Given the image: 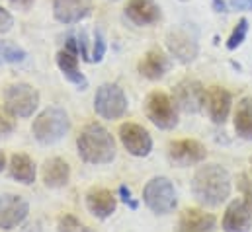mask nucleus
<instances>
[{
	"mask_svg": "<svg viewBox=\"0 0 252 232\" xmlns=\"http://www.w3.org/2000/svg\"><path fill=\"white\" fill-rule=\"evenodd\" d=\"M14 131V123L8 119V117H4L0 114V135H6V133H12Z\"/></svg>",
	"mask_w": 252,
	"mask_h": 232,
	"instance_id": "nucleus-30",
	"label": "nucleus"
},
{
	"mask_svg": "<svg viewBox=\"0 0 252 232\" xmlns=\"http://www.w3.org/2000/svg\"><path fill=\"white\" fill-rule=\"evenodd\" d=\"M70 129L66 112L61 108H47L33 119L32 133L41 145H55L63 139Z\"/></svg>",
	"mask_w": 252,
	"mask_h": 232,
	"instance_id": "nucleus-3",
	"label": "nucleus"
},
{
	"mask_svg": "<svg viewBox=\"0 0 252 232\" xmlns=\"http://www.w3.org/2000/svg\"><path fill=\"white\" fill-rule=\"evenodd\" d=\"M143 201L157 215H168L178 205L176 189H174L172 181L168 177H164V175H157V177H153L145 185V189H143Z\"/></svg>",
	"mask_w": 252,
	"mask_h": 232,
	"instance_id": "nucleus-4",
	"label": "nucleus"
},
{
	"mask_svg": "<svg viewBox=\"0 0 252 232\" xmlns=\"http://www.w3.org/2000/svg\"><path fill=\"white\" fill-rule=\"evenodd\" d=\"M4 164H6V158H4V154L0 152V172H2V168H4Z\"/></svg>",
	"mask_w": 252,
	"mask_h": 232,
	"instance_id": "nucleus-34",
	"label": "nucleus"
},
{
	"mask_svg": "<svg viewBox=\"0 0 252 232\" xmlns=\"http://www.w3.org/2000/svg\"><path fill=\"white\" fill-rule=\"evenodd\" d=\"M57 64L68 82H72L80 90H84L88 86V80L80 72V66H78V43L74 37H68L64 43V49L57 53Z\"/></svg>",
	"mask_w": 252,
	"mask_h": 232,
	"instance_id": "nucleus-12",
	"label": "nucleus"
},
{
	"mask_svg": "<svg viewBox=\"0 0 252 232\" xmlns=\"http://www.w3.org/2000/svg\"><path fill=\"white\" fill-rule=\"evenodd\" d=\"M39 106V94L33 86L18 82L6 90V110L14 117H32Z\"/></svg>",
	"mask_w": 252,
	"mask_h": 232,
	"instance_id": "nucleus-7",
	"label": "nucleus"
},
{
	"mask_svg": "<svg viewBox=\"0 0 252 232\" xmlns=\"http://www.w3.org/2000/svg\"><path fill=\"white\" fill-rule=\"evenodd\" d=\"M227 8L229 10H235V12H251L252 0H229L227 2Z\"/></svg>",
	"mask_w": 252,
	"mask_h": 232,
	"instance_id": "nucleus-29",
	"label": "nucleus"
},
{
	"mask_svg": "<svg viewBox=\"0 0 252 232\" xmlns=\"http://www.w3.org/2000/svg\"><path fill=\"white\" fill-rule=\"evenodd\" d=\"M86 207L96 219H108L116 213L118 201L110 189L98 187V189H90L86 193Z\"/></svg>",
	"mask_w": 252,
	"mask_h": 232,
	"instance_id": "nucleus-19",
	"label": "nucleus"
},
{
	"mask_svg": "<svg viewBox=\"0 0 252 232\" xmlns=\"http://www.w3.org/2000/svg\"><path fill=\"white\" fill-rule=\"evenodd\" d=\"M33 2H35V0H10V4H12V6H16V8H22V10H28V8H32V6H33Z\"/></svg>",
	"mask_w": 252,
	"mask_h": 232,
	"instance_id": "nucleus-32",
	"label": "nucleus"
},
{
	"mask_svg": "<svg viewBox=\"0 0 252 232\" xmlns=\"http://www.w3.org/2000/svg\"><path fill=\"white\" fill-rule=\"evenodd\" d=\"M235 131L241 139L252 141V98H243L237 104Z\"/></svg>",
	"mask_w": 252,
	"mask_h": 232,
	"instance_id": "nucleus-23",
	"label": "nucleus"
},
{
	"mask_svg": "<svg viewBox=\"0 0 252 232\" xmlns=\"http://www.w3.org/2000/svg\"><path fill=\"white\" fill-rule=\"evenodd\" d=\"M247 33H249V20H247V18H241L239 24L235 26L231 37L227 39V49H229V51H235L237 47H241L243 41L247 39Z\"/></svg>",
	"mask_w": 252,
	"mask_h": 232,
	"instance_id": "nucleus-25",
	"label": "nucleus"
},
{
	"mask_svg": "<svg viewBox=\"0 0 252 232\" xmlns=\"http://www.w3.org/2000/svg\"><path fill=\"white\" fill-rule=\"evenodd\" d=\"M166 47H168L172 57L178 58L184 64H188L199 53L197 33L188 26H178L166 33Z\"/></svg>",
	"mask_w": 252,
	"mask_h": 232,
	"instance_id": "nucleus-8",
	"label": "nucleus"
},
{
	"mask_svg": "<svg viewBox=\"0 0 252 232\" xmlns=\"http://www.w3.org/2000/svg\"><path fill=\"white\" fill-rule=\"evenodd\" d=\"M10 175L26 185L35 181V164L26 154H14L10 158Z\"/></svg>",
	"mask_w": 252,
	"mask_h": 232,
	"instance_id": "nucleus-22",
	"label": "nucleus"
},
{
	"mask_svg": "<svg viewBox=\"0 0 252 232\" xmlns=\"http://www.w3.org/2000/svg\"><path fill=\"white\" fill-rule=\"evenodd\" d=\"M30 213V205L22 195L2 193L0 195V231L18 229Z\"/></svg>",
	"mask_w": 252,
	"mask_h": 232,
	"instance_id": "nucleus-10",
	"label": "nucleus"
},
{
	"mask_svg": "<svg viewBox=\"0 0 252 232\" xmlns=\"http://www.w3.org/2000/svg\"><path fill=\"white\" fill-rule=\"evenodd\" d=\"M94 110L102 119H120L127 112V98L118 84H102L94 96Z\"/></svg>",
	"mask_w": 252,
	"mask_h": 232,
	"instance_id": "nucleus-6",
	"label": "nucleus"
},
{
	"mask_svg": "<svg viewBox=\"0 0 252 232\" xmlns=\"http://www.w3.org/2000/svg\"><path fill=\"white\" fill-rule=\"evenodd\" d=\"M231 175L219 164H205L197 168L191 179V193L197 203L205 207H217L231 195Z\"/></svg>",
	"mask_w": 252,
	"mask_h": 232,
	"instance_id": "nucleus-1",
	"label": "nucleus"
},
{
	"mask_svg": "<svg viewBox=\"0 0 252 232\" xmlns=\"http://www.w3.org/2000/svg\"><path fill=\"white\" fill-rule=\"evenodd\" d=\"M225 232H251L252 229V207L247 201H233L223 215Z\"/></svg>",
	"mask_w": 252,
	"mask_h": 232,
	"instance_id": "nucleus-14",
	"label": "nucleus"
},
{
	"mask_svg": "<svg viewBox=\"0 0 252 232\" xmlns=\"http://www.w3.org/2000/svg\"><path fill=\"white\" fill-rule=\"evenodd\" d=\"M12 26H14V18L10 16V12H8V10H4V8L0 6V33L10 31V29H12Z\"/></svg>",
	"mask_w": 252,
	"mask_h": 232,
	"instance_id": "nucleus-28",
	"label": "nucleus"
},
{
	"mask_svg": "<svg viewBox=\"0 0 252 232\" xmlns=\"http://www.w3.org/2000/svg\"><path fill=\"white\" fill-rule=\"evenodd\" d=\"M70 177V166L63 158H49L43 164V183L47 187H64Z\"/></svg>",
	"mask_w": 252,
	"mask_h": 232,
	"instance_id": "nucleus-21",
	"label": "nucleus"
},
{
	"mask_svg": "<svg viewBox=\"0 0 252 232\" xmlns=\"http://www.w3.org/2000/svg\"><path fill=\"white\" fill-rule=\"evenodd\" d=\"M26 58V51L12 43V41H0V64H14L22 62Z\"/></svg>",
	"mask_w": 252,
	"mask_h": 232,
	"instance_id": "nucleus-24",
	"label": "nucleus"
},
{
	"mask_svg": "<svg viewBox=\"0 0 252 232\" xmlns=\"http://www.w3.org/2000/svg\"><path fill=\"white\" fill-rule=\"evenodd\" d=\"M215 225L217 219L211 213L201 209H186L178 219L176 232H213Z\"/></svg>",
	"mask_w": 252,
	"mask_h": 232,
	"instance_id": "nucleus-18",
	"label": "nucleus"
},
{
	"mask_svg": "<svg viewBox=\"0 0 252 232\" xmlns=\"http://www.w3.org/2000/svg\"><path fill=\"white\" fill-rule=\"evenodd\" d=\"M120 139L126 150L133 156H147L153 150V139L149 131L137 123H124L120 127Z\"/></svg>",
	"mask_w": 252,
	"mask_h": 232,
	"instance_id": "nucleus-13",
	"label": "nucleus"
},
{
	"mask_svg": "<svg viewBox=\"0 0 252 232\" xmlns=\"http://www.w3.org/2000/svg\"><path fill=\"white\" fill-rule=\"evenodd\" d=\"M78 154L88 164H110L116 158V143L106 127L88 123L76 139Z\"/></svg>",
	"mask_w": 252,
	"mask_h": 232,
	"instance_id": "nucleus-2",
	"label": "nucleus"
},
{
	"mask_svg": "<svg viewBox=\"0 0 252 232\" xmlns=\"http://www.w3.org/2000/svg\"><path fill=\"white\" fill-rule=\"evenodd\" d=\"M106 55V37L102 33V29L94 31V45H92V60L100 62Z\"/></svg>",
	"mask_w": 252,
	"mask_h": 232,
	"instance_id": "nucleus-26",
	"label": "nucleus"
},
{
	"mask_svg": "<svg viewBox=\"0 0 252 232\" xmlns=\"http://www.w3.org/2000/svg\"><path fill=\"white\" fill-rule=\"evenodd\" d=\"M205 156H207L205 146L199 141H193V139L172 141L168 145V160L174 166H180V168H188V166H193V164H199V162L205 160Z\"/></svg>",
	"mask_w": 252,
	"mask_h": 232,
	"instance_id": "nucleus-11",
	"label": "nucleus"
},
{
	"mask_svg": "<svg viewBox=\"0 0 252 232\" xmlns=\"http://www.w3.org/2000/svg\"><path fill=\"white\" fill-rule=\"evenodd\" d=\"M92 10V0H53V14L61 24H76Z\"/></svg>",
	"mask_w": 252,
	"mask_h": 232,
	"instance_id": "nucleus-17",
	"label": "nucleus"
},
{
	"mask_svg": "<svg viewBox=\"0 0 252 232\" xmlns=\"http://www.w3.org/2000/svg\"><path fill=\"white\" fill-rule=\"evenodd\" d=\"M170 57L160 49H151L139 62V72L149 80H158L170 70Z\"/></svg>",
	"mask_w": 252,
	"mask_h": 232,
	"instance_id": "nucleus-20",
	"label": "nucleus"
},
{
	"mask_svg": "<svg viewBox=\"0 0 252 232\" xmlns=\"http://www.w3.org/2000/svg\"><path fill=\"white\" fill-rule=\"evenodd\" d=\"M59 232H86V229L72 215H64L59 219Z\"/></svg>",
	"mask_w": 252,
	"mask_h": 232,
	"instance_id": "nucleus-27",
	"label": "nucleus"
},
{
	"mask_svg": "<svg viewBox=\"0 0 252 232\" xmlns=\"http://www.w3.org/2000/svg\"><path fill=\"white\" fill-rule=\"evenodd\" d=\"M120 193H122V199L126 201L131 209H137V201H133V199H131V191L127 189L126 185H122V187H120Z\"/></svg>",
	"mask_w": 252,
	"mask_h": 232,
	"instance_id": "nucleus-31",
	"label": "nucleus"
},
{
	"mask_svg": "<svg viewBox=\"0 0 252 232\" xmlns=\"http://www.w3.org/2000/svg\"><path fill=\"white\" fill-rule=\"evenodd\" d=\"M205 106H207V114H209L213 123H225L229 114H231L233 98L225 88L211 86L207 90V96H205Z\"/></svg>",
	"mask_w": 252,
	"mask_h": 232,
	"instance_id": "nucleus-15",
	"label": "nucleus"
},
{
	"mask_svg": "<svg viewBox=\"0 0 252 232\" xmlns=\"http://www.w3.org/2000/svg\"><path fill=\"white\" fill-rule=\"evenodd\" d=\"M145 112L153 125L158 129H174L178 125V112L174 100L164 92H151L145 102Z\"/></svg>",
	"mask_w": 252,
	"mask_h": 232,
	"instance_id": "nucleus-5",
	"label": "nucleus"
},
{
	"mask_svg": "<svg viewBox=\"0 0 252 232\" xmlns=\"http://www.w3.org/2000/svg\"><path fill=\"white\" fill-rule=\"evenodd\" d=\"M205 88L197 80H182L174 88V104L184 114H199L205 108Z\"/></svg>",
	"mask_w": 252,
	"mask_h": 232,
	"instance_id": "nucleus-9",
	"label": "nucleus"
},
{
	"mask_svg": "<svg viewBox=\"0 0 252 232\" xmlns=\"http://www.w3.org/2000/svg\"><path fill=\"white\" fill-rule=\"evenodd\" d=\"M245 193H247V203L252 207V181H251V187H247V183H245Z\"/></svg>",
	"mask_w": 252,
	"mask_h": 232,
	"instance_id": "nucleus-33",
	"label": "nucleus"
},
{
	"mask_svg": "<svg viewBox=\"0 0 252 232\" xmlns=\"http://www.w3.org/2000/svg\"><path fill=\"white\" fill-rule=\"evenodd\" d=\"M110 2H118V0H110Z\"/></svg>",
	"mask_w": 252,
	"mask_h": 232,
	"instance_id": "nucleus-35",
	"label": "nucleus"
},
{
	"mask_svg": "<svg viewBox=\"0 0 252 232\" xmlns=\"http://www.w3.org/2000/svg\"><path fill=\"white\" fill-rule=\"evenodd\" d=\"M126 18L135 26H151L160 20V8L155 0H129Z\"/></svg>",
	"mask_w": 252,
	"mask_h": 232,
	"instance_id": "nucleus-16",
	"label": "nucleus"
}]
</instances>
